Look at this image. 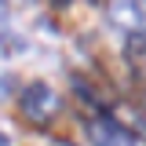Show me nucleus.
<instances>
[{
  "instance_id": "423d86ee",
  "label": "nucleus",
  "mask_w": 146,
  "mask_h": 146,
  "mask_svg": "<svg viewBox=\"0 0 146 146\" xmlns=\"http://www.w3.org/2000/svg\"><path fill=\"white\" fill-rule=\"evenodd\" d=\"M0 146H11V139H7V131H0Z\"/></svg>"
},
{
  "instance_id": "39448f33",
  "label": "nucleus",
  "mask_w": 146,
  "mask_h": 146,
  "mask_svg": "<svg viewBox=\"0 0 146 146\" xmlns=\"http://www.w3.org/2000/svg\"><path fill=\"white\" fill-rule=\"evenodd\" d=\"M7 18H11V11H7V0H0V40H7Z\"/></svg>"
},
{
  "instance_id": "f03ea898",
  "label": "nucleus",
  "mask_w": 146,
  "mask_h": 146,
  "mask_svg": "<svg viewBox=\"0 0 146 146\" xmlns=\"http://www.w3.org/2000/svg\"><path fill=\"white\" fill-rule=\"evenodd\" d=\"M106 15L117 29L139 33V26H146V0H106Z\"/></svg>"
},
{
  "instance_id": "7ed1b4c3",
  "label": "nucleus",
  "mask_w": 146,
  "mask_h": 146,
  "mask_svg": "<svg viewBox=\"0 0 146 146\" xmlns=\"http://www.w3.org/2000/svg\"><path fill=\"white\" fill-rule=\"evenodd\" d=\"M88 135L95 146H135V135L121 128L117 121H110V117H95L88 121Z\"/></svg>"
},
{
  "instance_id": "20e7f679",
  "label": "nucleus",
  "mask_w": 146,
  "mask_h": 146,
  "mask_svg": "<svg viewBox=\"0 0 146 146\" xmlns=\"http://www.w3.org/2000/svg\"><path fill=\"white\" fill-rule=\"evenodd\" d=\"M124 62H128L135 73H143V77H146V33H143V29L128 36V44H124Z\"/></svg>"
},
{
  "instance_id": "f257e3e1",
  "label": "nucleus",
  "mask_w": 146,
  "mask_h": 146,
  "mask_svg": "<svg viewBox=\"0 0 146 146\" xmlns=\"http://www.w3.org/2000/svg\"><path fill=\"white\" fill-rule=\"evenodd\" d=\"M22 113L36 121V124H44V121H51L55 113H58V95H55L51 84H44V80H36L29 88L22 91Z\"/></svg>"
}]
</instances>
